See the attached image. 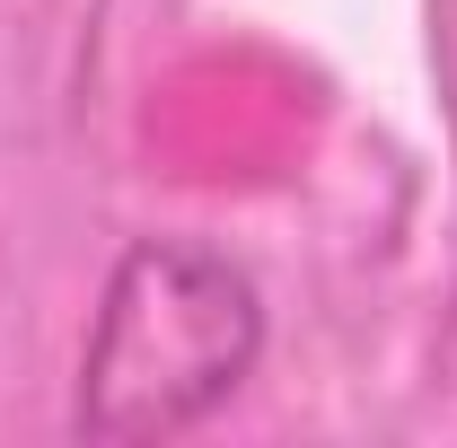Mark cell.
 Returning a JSON list of instances; mask_svg holds the SVG:
<instances>
[{"label": "cell", "mask_w": 457, "mask_h": 448, "mask_svg": "<svg viewBox=\"0 0 457 448\" xmlns=\"http://www.w3.org/2000/svg\"><path fill=\"white\" fill-rule=\"evenodd\" d=\"M264 361V299L220 246L141 237L106 273L71 422L88 440H176L212 422Z\"/></svg>", "instance_id": "obj_1"}]
</instances>
